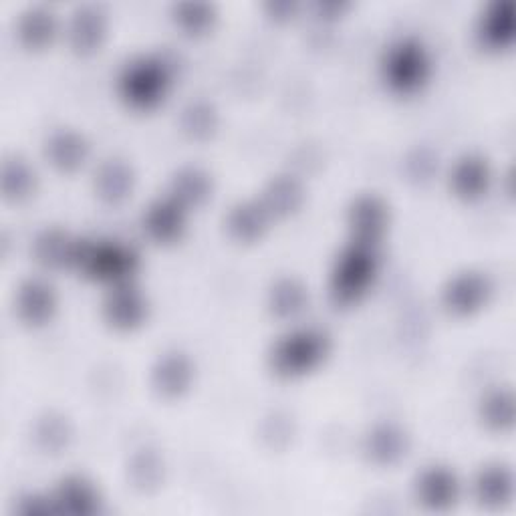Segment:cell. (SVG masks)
<instances>
[{"label": "cell", "instance_id": "cell-22", "mask_svg": "<svg viewBox=\"0 0 516 516\" xmlns=\"http://www.w3.org/2000/svg\"><path fill=\"white\" fill-rule=\"evenodd\" d=\"M35 188L33 170L19 158L7 160L3 166V192L11 200L27 198Z\"/></svg>", "mask_w": 516, "mask_h": 516}, {"label": "cell", "instance_id": "cell-3", "mask_svg": "<svg viewBox=\"0 0 516 516\" xmlns=\"http://www.w3.org/2000/svg\"><path fill=\"white\" fill-rule=\"evenodd\" d=\"M75 265L95 279L123 283L136 269V254L119 244H89L81 240Z\"/></svg>", "mask_w": 516, "mask_h": 516}, {"label": "cell", "instance_id": "cell-21", "mask_svg": "<svg viewBox=\"0 0 516 516\" xmlns=\"http://www.w3.org/2000/svg\"><path fill=\"white\" fill-rule=\"evenodd\" d=\"M210 196V178L196 170L186 168L174 178V200L182 206L200 204Z\"/></svg>", "mask_w": 516, "mask_h": 516}, {"label": "cell", "instance_id": "cell-29", "mask_svg": "<svg viewBox=\"0 0 516 516\" xmlns=\"http://www.w3.org/2000/svg\"><path fill=\"white\" fill-rule=\"evenodd\" d=\"M132 478H134L136 486H140L144 490L150 486H156L162 478L160 462L152 454H142L140 460H136L132 466Z\"/></svg>", "mask_w": 516, "mask_h": 516}, {"label": "cell", "instance_id": "cell-10", "mask_svg": "<svg viewBox=\"0 0 516 516\" xmlns=\"http://www.w3.org/2000/svg\"><path fill=\"white\" fill-rule=\"evenodd\" d=\"M385 222H387L385 206L373 196L359 198L351 208V226L357 242L375 246V242L385 230Z\"/></svg>", "mask_w": 516, "mask_h": 516}, {"label": "cell", "instance_id": "cell-17", "mask_svg": "<svg viewBox=\"0 0 516 516\" xmlns=\"http://www.w3.org/2000/svg\"><path fill=\"white\" fill-rule=\"evenodd\" d=\"M406 454V438L400 430L381 426L369 436V456L379 464H394Z\"/></svg>", "mask_w": 516, "mask_h": 516}, {"label": "cell", "instance_id": "cell-27", "mask_svg": "<svg viewBox=\"0 0 516 516\" xmlns=\"http://www.w3.org/2000/svg\"><path fill=\"white\" fill-rule=\"evenodd\" d=\"M484 420L492 428H504L512 422V398L508 394H492L484 404Z\"/></svg>", "mask_w": 516, "mask_h": 516}, {"label": "cell", "instance_id": "cell-8", "mask_svg": "<svg viewBox=\"0 0 516 516\" xmlns=\"http://www.w3.org/2000/svg\"><path fill=\"white\" fill-rule=\"evenodd\" d=\"M105 317L113 327L132 329L146 317L144 297L129 285H119L105 303Z\"/></svg>", "mask_w": 516, "mask_h": 516}, {"label": "cell", "instance_id": "cell-12", "mask_svg": "<svg viewBox=\"0 0 516 516\" xmlns=\"http://www.w3.org/2000/svg\"><path fill=\"white\" fill-rule=\"evenodd\" d=\"M486 295H488L486 279L470 273V275H462L450 283V287L446 289L444 301L450 311L464 315V313L478 309L486 301Z\"/></svg>", "mask_w": 516, "mask_h": 516}, {"label": "cell", "instance_id": "cell-15", "mask_svg": "<svg viewBox=\"0 0 516 516\" xmlns=\"http://www.w3.org/2000/svg\"><path fill=\"white\" fill-rule=\"evenodd\" d=\"M476 496L484 506H502L512 496V476L504 466H488L476 478Z\"/></svg>", "mask_w": 516, "mask_h": 516}, {"label": "cell", "instance_id": "cell-23", "mask_svg": "<svg viewBox=\"0 0 516 516\" xmlns=\"http://www.w3.org/2000/svg\"><path fill=\"white\" fill-rule=\"evenodd\" d=\"M301 202V188L291 178H281L271 184L265 196V210L271 214H289Z\"/></svg>", "mask_w": 516, "mask_h": 516}, {"label": "cell", "instance_id": "cell-24", "mask_svg": "<svg viewBox=\"0 0 516 516\" xmlns=\"http://www.w3.org/2000/svg\"><path fill=\"white\" fill-rule=\"evenodd\" d=\"M273 311L281 317H291L299 313L305 305V291L295 281H281L271 295Z\"/></svg>", "mask_w": 516, "mask_h": 516}, {"label": "cell", "instance_id": "cell-11", "mask_svg": "<svg viewBox=\"0 0 516 516\" xmlns=\"http://www.w3.org/2000/svg\"><path fill=\"white\" fill-rule=\"evenodd\" d=\"M144 226L158 242H172L180 238L184 230V206L176 200H160L150 206Z\"/></svg>", "mask_w": 516, "mask_h": 516}, {"label": "cell", "instance_id": "cell-9", "mask_svg": "<svg viewBox=\"0 0 516 516\" xmlns=\"http://www.w3.org/2000/svg\"><path fill=\"white\" fill-rule=\"evenodd\" d=\"M17 309L23 321H27L29 325H43L51 319L53 311H55V295L53 289L39 281V279H31L27 281L21 289H19V297H17Z\"/></svg>", "mask_w": 516, "mask_h": 516}, {"label": "cell", "instance_id": "cell-30", "mask_svg": "<svg viewBox=\"0 0 516 516\" xmlns=\"http://www.w3.org/2000/svg\"><path fill=\"white\" fill-rule=\"evenodd\" d=\"M37 438L43 442V446L47 450H59L61 446L67 444V428L61 420L57 418H47L39 430H37Z\"/></svg>", "mask_w": 516, "mask_h": 516}, {"label": "cell", "instance_id": "cell-20", "mask_svg": "<svg viewBox=\"0 0 516 516\" xmlns=\"http://www.w3.org/2000/svg\"><path fill=\"white\" fill-rule=\"evenodd\" d=\"M267 224V210L263 206L254 204H240L238 208L232 210L228 218V228L230 232L240 238V240H252L256 236H261Z\"/></svg>", "mask_w": 516, "mask_h": 516}, {"label": "cell", "instance_id": "cell-13", "mask_svg": "<svg viewBox=\"0 0 516 516\" xmlns=\"http://www.w3.org/2000/svg\"><path fill=\"white\" fill-rule=\"evenodd\" d=\"M79 242L81 240H71L61 230H47L37 238L35 252L39 256V261L47 267H67L75 265L77 261Z\"/></svg>", "mask_w": 516, "mask_h": 516}, {"label": "cell", "instance_id": "cell-16", "mask_svg": "<svg viewBox=\"0 0 516 516\" xmlns=\"http://www.w3.org/2000/svg\"><path fill=\"white\" fill-rule=\"evenodd\" d=\"M47 156L61 170H75L87 158V146L81 136L73 132H57L47 142Z\"/></svg>", "mask_w": 516, "mask_h": 516}, {"label": "cell", "instance_id": "cell-5", "mask_svg": "<svg viewBox=\"0 0 516 516\" xmlns=\"http://www.w3.org/2000/svg\"><path fill=\"white\" fill-rule=\"evenodd\" d=\"M428 77L426 53L414 43H402L387 59V79L398 91H414Z\"/></svg>", "mask_w": 516, "mask_h": 516}, {"label": "cell", "instance_id": "cell-26", "mask_svg": "<svg viewBox=\"0 0 516 516\" xmlns=\"http://www.w3.org/2000/svg\"><path fill=\"white\" fill-rule=\"evenodd\" d=\"M99 37H101L99 17H95V15L77 17L75 27H73V39H75V47L79 51H91L95 45H99Z\"/></svg>", "mask_w": 516, "mask_h": 516}, {"label": "cell", "instance_id": "cell-25", "mask_svg": "<svg viewBox=\"0 0 516 516\" xmlns=\"http://www.w3.org/2000/svg\"><path fill=\"white\" fill-rule=\"evenodd\" d=\"M184 127L194 138L208 136L214 129V113L208 105L196 103L184 111Z\"/></svg>", "mask_w": 516, "mask_h": 516}, {"label": "cell", "instance_id": "cell-2", "mask_svg": "<svg viewBox=\"0 0 516 516\" xmlns=\"http://www.w3.org/2000/svg\"><path fill=\"white\" fill-rule=\"evenodd\" d=\"M327 355V337L315 329H301L281 339L273 351V367L281 375L311 371Z\"/></svg>", "mask_w": 516, "mask_h": 516}, {"label": "cell", "instance_id": "cell-28", "mask_svg": "<svg viewBox=\"0 0 516 516\" xmlns=\"http://www.w3.org/2000/svg\"><path fill=\"white\" fill-rule=\"evenodd\" d=\"M53 33V25H51V17L41 15L37 11H33L21 27V35L23 39L31 45V47H41L43 43H47L51 39Z\"/></svg>", "mask_w": 516, "mask_h": 516}, {"label": "cell", "instance_id": "cell-19", "mask_svg": "<svg viewBox=\"0 0 516 516\" xmlns=\"http://www.w3.org/2000/svg\"><path fill=\"white\" fill-rule=\"evenodd\" d=\"M452 182L460 196H466V198L480 196L488 184V168L478 158H466L456 166Z\"/></svg>", "mask_w": 516, "mask_h": 516}, {"label": "cell", "instance_id": "cell-18", "mask_svg": "<svg viewBox=\"0 0 516 516\" xmlns=\"http://www.w3.org/2000/svg\"><path fill=\"white\" fill-rule=\"evenodd\" d=\"M129 188H132V174H129V168L125 164L111 160L101 166L97 174V190L103 200L119 202L127 196Z\"/></svg>", "mask_w": 516, "mask_h": 516}, {"label": "cell", "instance_id": "cell-14", "mask_svg": "<svg viewBox=\"0 0 516 516\" xmlns=\"http://www.w3.org/2000/svg\"><path fill=\"white\" fill-rule=\"evenodd\" d=\"M192 379V367L188 359L180 353H170L160 359L154 369V385L162 396H178L182 394Z\"/></svg>", "mask_w": 516, "mask_h": 516}, {"label": "cell", "instance_id": "cell-1", "mask_svg": "<svg viewBox=\"0 0 516 516\" xmlns=\"http://www.w3.org/2000/svg\"><path fill=\"white\" fill-rule=\"evenodd\" d=\"M375 263L377 261H375L373 244L355 240L343 252L333 277V295L337 303L349 305L359 301L367 293L375 277Z\"/></svg>", "mask_w": 516, "mask_h": 516}, {"label": "cell", "instance_id": "cell-7", "mask_svg": "<svg viewBox=\"0 0 516 516\" xmlns=\"http://www.w3.org/2000/svg\"><path fill=\"white\" fill-rule=\"evenodd\" d=\"M418 498L424 506L434 510H444L452 506L458 498L456 476L440 466H432L422 472L418 480Z\"/></svg>", "mask_w": 516, "mask_h": 516}, {"label": "cell", "instance_id": "cell-6", "mask_svg": "<svg viewBox=\"0 0 516 516\" xmlns=\"http://www.w3.org/2000/svg\"><path fill=\"white\" fill-rule=\"evenodd\" d=\"M53 504L57 512H65L73 516H89L99 510V494L93 488V484L83 476H67L59 484L53 496Z\"/></svg>", "mask_w": 516, "mask_h": 516}, {"label": "cell", "instance_id": "cell-4", "mask_svg": "<svg viewBox=\"0 0 516 516\" xmlns=\"http://www.w3.org/2000/svg\"><path fill=\"white\" fill-rule=\"evenodd\" d=\"M166 87V67L154 59H142L138 63H132L121 77L123 97L127 99V103L140 109H150L160 103V99H164Z\"/></svg>", "mask_w": 516, "mask_h": 516}]
</instances>
